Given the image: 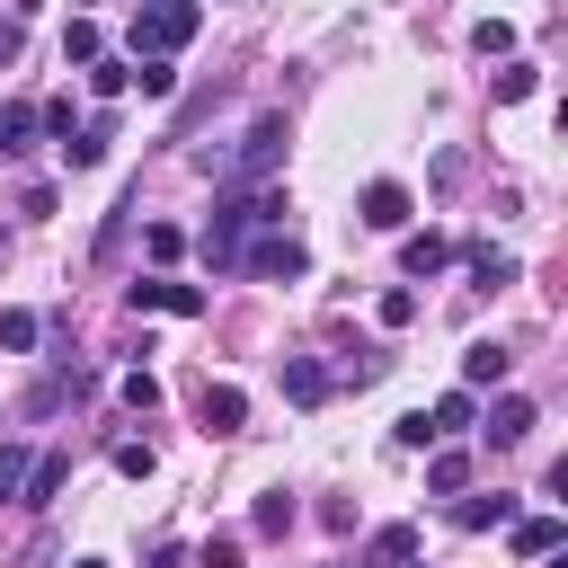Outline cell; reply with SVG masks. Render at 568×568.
<instances>
[{
  "mask_svg": "<svg viewBox=\"0 0 568 568\" xmlns=\"http://www.w3.org/2000/svg\"><path fill=\"white\" fill-rule=\"evenodd\" d=\"M195 27H204L195 0H142V9H133V53H178Z\"/></svg>",
  "mask_w": 568,
  "mask_h": 568,
  "instance_id": "6da1fadb",
  "label": "cell"
},
{
  "mask_svg": "<svg viewBox=\"0 0 568 568\" xmlns=\"http://www.w3.org/2000/svg\"><path fill=\"white\" fill-rule=\"evenodd\" d=\"M284 142H293V124H284V115H257V124L240 133V151H231L222 169H231V178H266V169L284 160Z\"/></svg>",
  "mask_w": 568,
  "mask_h": 568,
  "instance_id": "7a4b0ae2",
  "label": "cell"
},
{
  "mask_svg": "<svg viewBox=\"0 0 568 568\" xmlns=\"http://www.w3.org/2000/svg\"><path fill=\"white\" fill-rule=\"evenodd\" d=\"M240 266H248V275H284V284H293V275H311V248H302L293 231H275V240L240 248Z\"/></svg>",
  "mask_w": 568,
  "mask_h": 568,
  "instance_id": "3957f363",
  "label": "cell"
},
{
  "mask_svg": "<svg viewBox=\"0 0 568 568\" xmlns=\"http://www.w3.org/2000/svg\"><path fill=\"white\" fill-rule=\"evenodd\" d=\"M124 302H133V311H178V320H195V311H204V293H195V284H178V275H142V284H124Z\"/></svg>",
  "mask_w": 568,
  "mask_h": 568,
  "instance_id": "277c9868",
  "label": "cell"
},
{
  "mask_svg": "<svg viewBox=\"0 0 568 568\" xmlns=\"http://www.w3.org/2000/svg\"><path fill=\"white\" fill-rule=\"evenodd\" d=\"M355 213H364V231H408V186L399 178H373L355 195Z\"/></svg>",
  "mask_w": 568,
  "mask_h": 568,
  "instance_id": "5b68a950",
  "label": "cell"
},
{
  "mask_svg": "<svg viewBox=\"0 0 568 568\" xmlns=\"http://www.w3.org/2000/svg\"><path fill=\"white\" fill-rule=\"evenodd\" d=\"M195 417H204V435H240V426H248V399H240L231 382H204V390H195Z\"/></svg>",
  "mask_w": 568,
  "mask_h": 568,
  "instance_id": "8992f818",
  "label": "cell"
},
{
  "mask_svg": "<svg viewBox=\"0 0 568 568\" xmlns=\"http://www.w3.org/2000/svg\"><path fill=\"white\" fill-rule=\"evenodd\" d=\"M506 364H515V355H506L497 337H470V346H462V390H488V382H506Z\"/></svg>",
  "mask_w": 568,
  "mask_h": 568,
  "instance_id": "52a82bcc",
  "label": "cell"
},
{
  "mask_svg": "<svg viewBox=\"0 0 568 568\" xmlns=\"http://www.w3.org/2000/svg\"><path fill=\"white\" fill-rule=\"evenodd\" d=\"M399 266H408V275H444V266H453V240H444V231H408V240H399Z\"/></svg>",
  "mask_w": 568,
  "mask_h": 568,
  "instance_id": "ba28073f",
  "label": "cell"
},
{
  "mask_svg": "<svg viewBox=\"0 0 568 568\" xmlns=\"http://www.w3.org/2000/svg\"><path fill=\"white\" fill-rule=\"evenodd\" d=\"M284 399L320 408V399H328V364H320V355H284Z\"/></svg>",
  "mask_w": 568,
  "mask_h": 568,
  "instance_id": "9c48e42d",
  "label": "cell"
},
{
  "mask_svg": "<svg viewBox=\"0 0 568 568\" xmlns=\"http://www.w3.org/2000/svg\"><path fill=\"white\" fill-rule=\"evenodd\" d=\"M524 435H532V399H524V390H506V399L488 408V444L506 453V444H524Z\"/></svg>",
  "mask_w": 568,
  "mask_h": 568,
  "instance_id": "30bf717a",
  "label": "cell"
},
{
  "mask_svg": "<svg viewBox=\"0 0 568 568\" xmlns=\"http://www.w3.org/2000/svg\"><path fill=\"white\" fill-rule=\"evenodd\" d=\"M106 142H115V124H106V115H89V124L62 142V160H71V169H98V160H106Z\"/></svg>",
  "mask_w": 568,
  "mask_h": 568,
  "instance_id": "8fae6325",
  "label": "cell"
},
{
  "mask_svg": "<svg viewBox=\"0 0 568 568\" xmlns=\"http://www.w3.org/2000/svg\"><path fill=\"white\" fill-rule=\"evenodd\" d=\"M62 479H71V462H62V453H44V462L27 470V488H18V506H53V497H62Z\"/></svg>",
  "mask_w": 568,
  "mask_h": 568,
  "instance_id": "7c38bea8",
  "label": "cell"
},
{
  "mask_svg": "<svg viewBox=\"0 0 568 568\" xmlns=\"http://www.w3.org/2000/svg\"><path fill=\"white\" fill-rule=\"evenodd\" d=\"M399 559H417V532H408V524H382V532H373V550H364L355 568H399Z\"/></svg>",
  "mask_w": 568,
  "mask_h": 568,
  "instance_id": "4fadbf2b",
  "label": "cell"
},
{
  "mask_svg": "<svg viewBox=\"0 0 568 568\" xmlns=\"http://www.w3.org/2000/svg\"><path fill=\"white\" fill-rule=\"evenodd\" d=\"M470 417H479V399H470V390H444V399L426 408V426H435V444H444V435H462Z\"/></svg>",
  "mask_w": 568,
  "mask_h": 568,
  "instance_id": "5bb4252c",
  "label": "cell"
},
{
  "mask_svg": "<svg viewBox=\"0 0 568 568\" xmlns=\"http://www.w3.org/2000/svg\"><path fill=\"white\" fill-rule=\"evenodd\" d=\"M559 550V515H524L515 524V559H550Z\"/></svg>",
  "mask_w": 568,
  "mask_h": 568,
  "instance_id": "9a60e30c",
  "label": "cell"
},
{
  "mask_svg": "<svg viewBox=\"0 0 568 568\" xmlns=\"http://www.w3.org/2000/svg\"><path fill=\"white\" fill-rule=\"evenodd\" d=\"M532 89H541V62H515V53H506V62H497V106H515V98H532Z\"/></svg>",
  "mask_w": 568,
  "mask_h": 568,
  "instance_id": "2e32d148",
  "label": "cell"
},
{
  "mask_svg": "<svg viewBox=\"0 0 568 568\" xmlns=\"http://www.w3.org/2000/svg\"><path fill=\"white\" fill-rule=\"evenodd\" d=\"M470 284H479V293H506V284H515V257H506V248H470Z\"/></svg>",
  "mask_w": 568,
  "mask_h": 568,
  "instance_id": "e0dca14e",
  "label": "cell"
},
{
  "mask_svg": "<svg viewBox=\"0 0 568 568\" xmlns=\"http://www.w3.org/2000/svg\"><path fill=\"white\" fill-rule=\"evenodd\" d=\"M506 515H515V497H462V506H453L462 532H488V524H506Z\"/></svg>",
  "mask_w": 568,
  "mask_h": 568,
  "instance_id": "ac0fdd59",
  "label": "cell"
},
{
  "mask_svg": "<svg viewBox=\"0 0 568 568\" xmlns=\"http://www.w3.org/2000/svg\"><path fill=\"white\" fill-rule=\"evenodd\" d=\"M133 89H142V98H169V89H178L169 53H133Z\"/></svg>",
  "mask_w": 568,
  "mask_h": 568,
  "instance_id": "d6986e66",
  "label": "cell"
},
{
  "mask_svg": "<svg viewBox=\"0 0 568 568\" xmlns=\"http://www.w3.org/2000/svg\"><path fill=\"white\" fill-rule=\"evenodd\" d=\"M462 479H470V453H435V462H426V488H435V497H453Z\"/></svg>",
  "mask_w": 568,
  "mask_h": 568,
  "instance_id": "ffe728a7",
  "label": "cell"
},
{
  "mask_svg": "<svg viewBox=\"0 0 568 568\" xmlns=\"http://www.w3.org/2000/svg\"><path fill=\"white\" fill-rule=\"evenodd\" d=\"M98 44H106V36H98L89 18H71V27H62V62H98Z\"/></svg>",
  "mask_w": 568,
  "mask_h": 568,
  "instance_id": "44dd1931",
  "label": "cell"
},
{
  "mask_svg": "<svg viewBox=\"0 0 568 568\" xmlns=\"http://www.w3.org/2000/svg\"><path fill=\"white\" fill-rule=\"evenodd\" d=\"M36 328H44L36 311H0V346H9V355H27V346H36Z\"/></svg>",
  "mask_w": 568,
  "mask_h": 568,
  "instance_id": "7402d4cb",
  "label": "cell"
},
{
  "mask_svg": "<svg viewBox=\"0 0 568 568\" xmlns=\"http://www.w3.org/2000/svg\"><path fill=\"white\" fill-rule=\"evenodd\" d=\"M115 470H124V479H151V470H160V453H151L142 435H124V444H115Z\"/></svg>",
  "mask_w": 568,
  "mask_h": 568,
  "instance_id": "603a6c76",
  "label": "cell"
},
{
  "mask_svg": "<svg viewBox=\"0 0 568 568\" xmlns=\"http://www.w3.org/2000/svg\"><path fill=\"white\" fill-rule=\"evenodd\" d=\"M186 568H248V559H240V532H213V541H204Z\"/></svg>",
  "mask_w": 568,
  "mask_h": 568,
  "instance_id": "cb8c5ba5",
  "label": "cell"
},
{
  "mask_svg": "<svg viewBox=\"0 0 568 568\" xmlns=\"http://www.w3.org/2000/svg\"><path fill=\"white\" fill-rule=\"evenodd\" d=\"M89 89H98V98H115V89H133V62H106V53H98V62H89Z\"/></svg>",
  "mask_w": 568,
  "mask_h": 568,
  "instance_id": "d4e9b609",
  "label": "cell"
},
{
  "mask_svg": "<svg viewBox=\"0 0 568 568\" xmlns=\"http://www.w3.org/2000/svg\"><path fill=\"white\" fill-rule=\"evenodd\" d=\"M27 133H36V106H0V151H27Z\"/></svg>",
  "mask_w": 568,
  "mask_h": 568,
  "instance_id": "484cf974",
  "label": "cell"
},
{
  "mask_svg": "<svg viewBox=\"0 0 568 568\" xmlns=\"http://www.w3.org/2000/svg\"><path fill=\"white\" fill-rule=\"evenodd\" d=\"M470 44H479V53H515V27H506V18H479Z\"/></svg>",
  "mask_w": 568,
  "mask_h": 568,
  "instance_id": "4316f807",
  "label": "cell"
},
{
  "mask_svg": "<svg viewBox=\"0 0 568 568\" xmlns=\"http://www.w3.org/2000/svg\"><path fill=\"white\" fill-rule=\"evenodd\" d=\"M142 248H151V257H160V266H169V257H178V248H186V231H178V222H151V231H142Z\"/></svg>",
  "mask_w": 568,
  "mask_h": 568,
  "instance_id": "83f0119b",
  "label": "cell"
},
{
  "mask_svg": "<svg viewBox=\"0 0 568 568\" xmlns=\"http://www.w3.org/2000/svg\"><path fill=\"white\" fill-rule=\"evenodd\" d=\"M408 320H417V293L390 284V293H382V328H408Z\"/></svg>",
  "mask_w": 568,
  "mask_h": 568,
  "instance_id": "f1b7e54d",
  "label": "cell"
},
{
  "mask_svg": "<svg viewBox=\"0 0 568 568\" xmlns=\"http://www.w3.org/2000/svg\"><path fill=\"white\" fill-rule=\"evenodd\" d=\"M257 532H293V497H284V488L257 497Z\"/></svg>",
  "mask_w": 568,
  "mask_h": 568,
  "instance_id": "f546056e",
  "label": "cell"
},
{
  "mask_svg": "<svg viewBox=\"0 0 568 568\" xmlns=\"http://www.w3.org/2000/svg\"><path fill=\"white\" fill-rule=\"evenodd\" d=\"M27 470H36V462H27L18 444H0V497H18V488H27Z\"/></svg>",
  "mask_w": 568,
  "mask_h": 568,
  "instance_id": "4dcf8cb0",
  "label": "cell"
},
{
  "mask_svg": "<svg viewBox=\"0 0 568 568\" xmlns=\"http://www.w3.org/2000/svg\"><path fill=\"white\" fill-rule=\"evenodd\" d=\"M124 408H160V382H151V373H142V364H133V373H124Z\"/></svg>",
  "mask_w": 568,
  "mask_h": 568,
  "instance_id": "1f68e13d",
  "label": "cell"
},
{
  "mask_svg": "<svg viewBox=\"0 0 568 568\" xmlns=\"http://www.w3.org/2000/svg\"><path fill=\"white\" fill-rule=\"evenodd\" d=\"M390 435H399V444H408V453H417V444H435V426H426V408H408V417H399V426H390Z\"/></svg>",
  "mask_w": 568,
  "mask_h": 568,
  "instance_id": "d6a6232c",
  "label": "cell"
},
{
  "mask_svg": "<svg viewBox=\"0 0 568 568\" xmlns=\"http://www.w3.org/2000/svg\"><path fill=\"white\" fill-rule=\"evenodd\" d=\"M151 568H186V550H178V541H160V550H151Z\"/></svg>",
  "mask_w": 568,
  "mask_h": 568,
  "instance_id": "836d02e7",
  "label": "cell"
},
{
  "mask_svg": "<svg viewBox=\"0 0 568 568\" xmlns=\"http://www.w3.org/2000/svg\"><path fill=\"white\" fill-rule=\"evenodd\" d=\"M9 9H18V18H36V9H44V0H9Z\"/></svg>",
  "mask_w": 568,
  "mask_h": 568,
  "instance_id": "e575fe53",
  "label": "cell"
},
{
  "mask_svg": "<svg viewBox=\"0 0 568 568\" xmlns=\"http://www.w3.org/2000/svg\"><path fill=\"white\" fill-rule=\"evenodd\" d=\"M71 568H106V559H71Z\"/></svg>",
  "mask_w": 568,
  "mask_h": 568,
  "instance_id": "d590c367",
  "label": "cell"
},
{
  "mask_svg": "<svg viewBox=\"0 0 568 568\" xmlns=\"http://www.w3.org/2000/svg\"><path fill=\"white\" fill-rule=\"evenodd\" d=\"M328 568H346V559H328Z\"/></svg>",
  "mask_w": 568,
  "mask_h": 568,
  "instance_id": "8d00e7d4",
  "label": "cell"
}]
</instances>
